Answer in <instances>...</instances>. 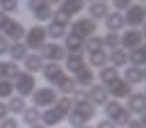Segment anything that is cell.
<instances>
[{
  "label": "cell",
  "instance_id": "1",
  "mask_svg": "<svg viewBox=\"0 0 146 128\" xmlns=\"http://www.w3.org/2000/svg\"><path fill=\"white\" fill-rule=\"evenodd\" d=\"M71 110H73L71 98H68V96H59V98L55 101V105H52V107L41 110V126L52 128V126H57V123L66 121V114H68Z\"/></svg>",
  "mask_w": 146,
  "mask_h": 128
},
{
  "label": "cell",
  "instance_id": "2",
  "mask_svg": "<svg viewBox=\"0 0 146 128\" xmlns=\"http://www.w3.org/2000/svg\"><path fill=\"white\" fill-rule=\"evenodd\" d=\"M103 110H105V119L107 121H112L116 128H125L128 126V121L132 119V114L125 110V105L123 103H119V101H114V98H110L105 105H103Z\"/></svg>",
  "mask_w": 146,
  "mask_h": 128
},
{
  "label": "cell",
  "instance_id": "3",
  "mask_svg": "<svg viewBox=\"0 0 146 128\" xmlns=\"http://www.w3.org/2000/svg\"><path fill=\"white\" fill-rule=\"evenodd\" d=\"M68 30H71L68 34L78 37L80 41H84V39H89V37H94V34H96L98 23H96V21H91L89 16H80V18H75V21H71Z\"/></svg>",
  "mask_w": 146,
  "mask_h": 128
},
{
  "label": "cell",
  "instance_id": "4",
  "mask_svg": "<svg viewBox=\"0 0 146 128\" xmlns=\"http://www.w3.org/2000/svg\"><path fill=\"white\" fill-rule=\"evenodd\" d=\"M30 98H32V107H36V110H46V107H52V105H55V101L59 98V94L55 91V87L43 85V87H36L34 94H32Z\"/></svg>",
  "mask_w": 146,
  "mask_h": 128
},
{
  "label": "cell",
  "instance_id": "5",
  "mask_svg": "<svg viewBox=\"0 0 146 128\" xmlns=\"http://www.w3.org/2000/svg\"><path fill=\"white\" fill-rule=\"evenodd\" d=\"M48 37H46V27L43 25H34L30 30H25V37H23V43L30 53H39L43 46H46Z\"/></svg>",
  "mask_w": 146,
  "mask_h": 128
},
{
  "label": "cell",
  "instance_id": "6",
  "mask_svg": "<svg viewBox=\"0 0 146 128\" xmlns=\"http://www.w3.org/2000/svg\"><path fill=\"white\" fill-rule=\"evenodd\" d=\"M25 25L21 23V21H14V18H9L7 16V21L2 23V27H0V37L2 39H7L9 43H16V41H23V37H25Z\"/></svg>",
  "mask_w": 146,
  "mask_h": 128
},
{
  "label": "cell",
  "instance_id": "7",
  "mask_svg": "<svg viewBox=\"0 0 146 128\" xmlns=\"http://www.w3.org/2000/svg\"><path fill=\"white\" fill-rule=\"evenodd\" d=\"M34 89H36V78H34L32 73L21 71V73L16 75V80H14V91H16V96L27 98V96L34 94Z\"/></svg>",
  "mask_w": 146,
  "mask_h": 128
},
{
  "label": "cell",
  "instance_id": "8",
  "mask_svg": "<svg viewBox=\"0 0 146 128\" xmlns=\"http://www.w3.org/2000/svg\"><path fill=\"white\" fill-rule=\"evenodd\" d=\"M27 11L34 16V21L48 23V21L52 18L55 7H52V2H46V0H30V2H27Z\"/></svg>",
  "mask_w": 146,
  "mask_h": 128
},
{
  "label": "cell",
  "instance_id": "9",
  "mask_svg": "<svg viewBox=\"0 0 146 128\" xmlns=\"http://www.w3.org/2000/svg\"><path fill=\"white\" fill-rule=\"evenodd\" d=\"M144 18H146L144 5H139V2H130V7H128L125 14H123V23H125V27H130V30H139V27L144 25Z\"/></svg>",
  "mask_w": 146,
  "mask_h": 128
},
{
  "label": "cell",
  "instance_id": "10",
  "mask_svg": "<svg viewBox=\"0 0 146 128\" xmlns=\"http://www.w3.org/2000/svg\"><path fill=\"white\" fill-rule=\"evenodd\" d=\"M119 41H121V48L125 53L144 48V30H123L119 34Z\"/></svg>",
  "mask_w": 146,
  "mask_h": 128
},
{
  "label": "cell",
  "instance_id": "11",
  "mask_svg": "<svg viewBox=\"0 0 146 128\" xmlns=\"http://www.w3.org/2000/svg\"><path fill=\"white\" fill-rule=\"evenodd\" d=\"M39 55L43 57V62H55V64H59V62L66 59L64 46L62 43H55V41H46V46L39 50Z\"/></svg>",
  "mask_w": 146,
  "mask_h": 128
},
{
  "label": "cell",
  "instance_id": "12",
  "mask_svg": "<svg viewBox=\"0 0 146 128\" xmlns=\"http://www.w3.org/2000/svg\"><path fill=\"white\" fill-rule=\"evenodd\" d=\"M87 101H89L94 107H100V105H105V103L110 101V94H107V89H105L103 85H91V87L87 89Z\"/></svg>",
  "mask_w": 146,
  "mask_h": 128
},
{
  "label": "cell",
  "instance_id": "13",
  "mask_svg": "<svg viewBox=\"0 0 146 128\" xmlns=\"http://www.w3.org/2000/svg\"><path fill=\"white\" fill-rule=\"evenodd\" d=\"M125 110H128L130 114L144 117V110H146V96H144V91H132V94L128 96V105H125Z\"/></svg>",
  "mask_w": 146,
  "mask_h": 128
},
{
  "label": "cell",
  "instance_id": "14",
  "mask_svg": "<svg viewBox=\"0 0 146 128\" xmlns=\"http://www.w3.org/2000/svg\"><path fill=\"white\" fill-rule=\"evenodd\" d=\"M41 73H43L46 82H50V87H55L62 80V75H64V66L62 64H55V62H46L43 69H41Z\"/></svg>",
  "mask_w": 146,
  "mask_h": 128
},
{
  "label": "cell",
  "instance_id": "15",
  "mask_svg": "<svg viewBox=\"0 0 146 128\" xmlns=\"http://www.w3.org/2000/svg\"><path fill=\"white\" fill-rule=\"evenodd\" d=\"M107 89V94H110V98H114V101H121V98H128L130 94H132V87L130 85H125L121 78H116L112 85H107L105 87Z\"/></svg>",
  "mask_w": 146,
  "mask_h": 128
},
{
  "label": "cell",
  "instance_id": "16",
  "mask_svg": "<svg viewBox=\"0 0 146 128\" xmlns=\"http://www.w3.org/2000/svg\"><path fill=\"white\" fill-rule=\"evenodd\" d=\"M125 85H141L144 78H146V71L144 69H137V66H123V75H119Z\"/></svg>",
  "mask_w": 146,
  "mask_h": 128
},
{
  "label": "cell",
  "instance_id": "17",
  "mask_svg": "<svg viewBox=\"0 0 146 128\" xmlns=\"http://www.w3.org/2000/svg\"><path fill=\"white\" fill-rule=\"evenodd\" d=\"M73 80H75V85H78L80 89H89V87L94 85V80H96V73H94V69H89V66L84 64L80 71L73 73Z\"/></svg>",
  "mask_w": 146,
  "mask_h": 128
},
{
  "label": "cell",
  "instance_id": "18",
  "mask_svg": "<svg viewBox=\"0 0 146 128\" xmlns=\"http://www.w3.org/2000/svg\"><path fill=\"white\" fill-rule=\"evenodd\" d=\"M105 30H107V32H114V34H121V30H125L123 14H119V11H110V14L105 16Z\"/></svg>",
  "mask_w": 146,
  "mask_h": 128
},
{
  "label": "cell",
  "instance_id": "19",
  "mask_svg": "<svg viewBox=\"0 0 146 128\" xmlns=\"http://www.w3.org/2000/svg\"><path fill=\"white\" fill-rule=\"evenodd\" d=\"M84 9H89V18H91V21H100V18H105V16L110 14V5L103 2V0H94V2H89Z\"/></svg>",
  "mask_w": 146,
  "mask_h": 128
},
{
  "label": "cell",
  "instance_id": "20",
  "mask_svg": "<svg viewBox=\"0 0 146 128\" xmlns=\"http://www.w3.org/2000/svg\"><path fill=\"white\" fill-rule=\"evenodd\" d=\"M43 64H46V62H43V57H41L39 53H27V57L23 59L25 73H32V75H34V73H39V71L43 69Z\"/></svg>",
  "mask_w": 146,
  "mask_h": 128
},
{
  "label": "cell",
  "instance_id": "21",
  "mask_svg": "<svg viewBox=\"0 0 146 128\" xmlns=\"http://www.w3.org/2000/svg\"><path fill=\"white\" fill-rule=\"evenodd\" d=\"M87 7V2H80V0H73V2H59L57 5V9L66 16V18H73V16H78L82 9Z\"/></svg>",
  "mask_w": 146,
  "mask_h": 128
},
{
  "label": "cell",
  "instance_id": "22",
  "mask_svg": "<svg viewBox=\"0 0 146 128\" xmlns=\"http://www.w3.org/2000/svg\"><path fill=\"white\" fill-rule=\"evenodd\" d=\"M75 89H78V85H75L73 75H66V73H64V75H62V80L55 85V91H57V94H62V96H68V98H71V94H73Z\"/></svg>",
  "mask_w": 146,
  "mask_h": 128
},
{
  "label": "cell",
  "instance_id": "23",
  "mask_svg": "<svg viewBox=\"0 0 146 128\" xmlns=\"http://www.w3.org/2000/svg\"><path fill=\"white\" fill-rule=\"evenodd\" d=\"M27 48H25V43L23 41H16V43H9V50H7V55L11 57L9 62H14V64H18V62H23L25 57H27Z\"/></svg>",
  "mask_w": 146,
  "mask_h": 128
},
{
  "label": "cell",
  "instance_id": "24",
  "mask_svg": "<svg viewBox=\"0 0 146 128\" xmlns=\"http://www.w3.org/2000/svg\"><path fill=\"white\" fill-rule=\"evenodd\" d=\"M107 64H110V66H114L116 71H119V69H123V66H128V53H125L123 48L107 53Z\"/></svg>",
  "mask_w": 146,
  "mask_h": 128
},
{
  "label": "cell",
  "instance_id": "25",
  "mask_svg": "<svg viewBox=\"0 0 146 128\" xmlns=\"http://www.w3.org/2000/svg\"><path fill=\"white\" fill-rule=\"evenodd\" d=\"M64 62H66V69H68L71 73H75V71H80V69L87 64V57H84V53H68Z\"/></svg>",
  "mask_w": 146,
  "mask_h": 128
},
{
  "label": "cell",
  "instance_id": "26",
  "mask_svg": "<svg viewBox=\"0 0 146 128\" xmlns=\"http://www.w3.org/2000/svg\"><path fill=\"white\" fill-rule=\"evenodd\" d=\"M25 107H27V103H25V98H21V96H9L7 98V110H9V114H23L25 112Z\"/></svg>",
  "mask_w": 146,
  "mask_h": 128
},
{
  "label": "cell",
  "instance_id": "27",
  "mask_svg": "<svg viewBox=\"0 0 146 128\" xmlns=\"http://www.w3.org/2000/svg\"><path fill=\"white\" fill-rule=\"evenodd\" d=\"M66 32H68V27H64V25H57V23H48L46 25V37H50L55 43H59V39H64Z\"/></svg>",
  "mask_w": 146,
  "mask_h": 128
},
{
  "label": "cell",
  "instance_id": "28",
  "mask_svg": "<svg viewBox=\"0 0 146 128\" xmlns=\"http://www.w3.org/2000/svg\"><path fill=\"white\" fill-rule=\"evenodd\" d=\"M87 66L89 69H103V66H107V53L105 50H96V53H89V62H87Z\"/></svg>",
  "mask_w": 146,
  "mask_h": 128
},
{
  "label": "cell",
  "instance_id": "29",
  "mask_svg": "<svg viewBox=\"0 0 146 128\" xmlns=\"http://www.w3.org/2000/svg\"><path fill=\"white\" fill-rule=\"evenodd\" d=\"M73 112H78L80 117H84L87 121H91L94 117H96V112H98V107H94L89 101H84V103H75L73 105Z\"/></svg>",
  "mask_w": 146,
  "mask_h": 128
},
{
  "label": "cell",
  "instance_id": "30",
  "mask_svg": "<svg viewBox=\"0 0 146 128\" xmlns=\"http://www.w3.org/2000/svg\"><path fill=\"white\" fill-rule=\"evenodd\" d=\"M21 123H27V126H36V123H41V110H36V107H32V105H27L25 107V112L21 114Z\"/></svg>",
  "mask_w": 146,
  "mask_h": 128
},
{
  "label": "cell",
  "instance_id": "31",
  "mask_svg": "<svg viewBox=\"0 0 146 128\" xmlns=\"http://www.w3.org/2000/svg\"><path fill=\"white\" fill-rule=\"evenodd\" d=\"M116 78H119V71H116L114 66H103V69L98 71V80H100V85H103V87L112 85Z\"/></svg>",
  "mask_w": 146,
  "mask_h": 128
},
{
  "label": "cell",
  "instance_id": "32",
  "mask_svg": "<svg viewBox=\"0 0 146 128\" xmlns=\"http://www.w3.org/2000/svg\"><path fill=\"white\" fill-rule=\"evenodd\" d=\"M96 50H103V39L98 37V34H94V37H89V39H84L82 41V53H96Z\"/></svg>",
  "mask_w": 146,
  "mask_h": 128
},
{
  "label": "cell",
  "instance_id": "33",
  "mask_svg": "<svg viewBox=\"0 0 146 128\" xmlns=\"http://www.w3.org/2000/svg\"><path fill=\"white\" fill-rule=\"evenodd\" d=\"M146 64V55H144V48H137V50H130L128 53V66H137V69H144Z\"/></svg>",
  "mask_w": 146,
  "mask_h": 128
},
{
  "label": "cell",
  "instance_id": "34",
  "mask_svg": "<svg viewBox=\"0 0 146 128\" xmlns=\"http://www.w3.org/2000/svg\"><path fill=\"white\" fill-rule=\"evenodd\" d=\"M103 39V50L107 53H112V50H119L121 48V41H119V34H114V32H107L105 37H100Z\"/></svg>",
  "mask_w": 146,
  "mask_h": 128
},
{
  "label": "cell",
  "instance_id": "35",
  "mask_svg": "<svg viewBox=\"0 0 146 128\" xmlns=\"http://www.w3.org/2000/svg\"><path fill=\"white\" fill-rule=\"evenodd\" d=\"M64 50H66V55L68 53H82V41L78 37H73V34L66 32V37H64Z\"/></svg>",
  "mask_w": 146,
  "mask_h": 128
},
{
  "label": "cell",
  "instance_id": "36",
  "mask_svg": "<svg viewBox=\"0 0 146 128\" xmlns=\"http://www.w3.org/2000/svg\"><path fill=\"white\" fill-rule=\"evenodd\" d=\"M66 123H68L71 128H82V126H89V121H87L84 117H80L78 112H73V110L66 114Z\"/></svg>",
  "mask_w": 146,
  "mask_h": 128
},
{
  "label": "cell",
  "instance_id": "37",
  "mask_svg": "<svg viewBox=\"0 0 146 128\" xmlns=\"http://www.w3.org/2000/svg\"><path fill=\"white\" fill-rule=\"evenodd\" d=\"M18 73H21V66H18V64H14V62H5V80L14 82Z\"/></svg>",
  "mask_w": 146,
  "mask_h": 128
},
{
  "label": "cell",
  "instance_id": "38",
  "mask_svg": "<svg viewBox=\"0 0 146 128\" xmlns=\"http://www.w3.org/2000/svg\"><path fill=\"white\" fill-rule=\"evenodd\" d=\"M18 2L16 0H5V2H0V11L5 14V16H9V14H14V11H18Z\"/></svg>",
  "mask_w": 146,
  "mask_h": 128
},
{
  "label": "cell",
  "instance_id": "39",
  "mask_svg": "<svg viewBox=\"0 0 146 128\" xmlns=\"http://www.w3.org/2000/svg\"><path fill=\"white\" fill-rule=\"evenodd\" d=\"M9 96H14V82L0 80V98H9Z\"/></svg>",
  "mask_w": 146,
  "mask_h": 128
},
{
  "label": "cell",
  "instance_id": "40",
  "mask_svg": "<svg viewBox=\"0 0 146 128\" xmlns=\"http://www.w3.org/2000/svg\"><path fill=\"white\" fill-rule=\"evenodd\" d=\"M0 128H21V121L16 117H7V119L0 121Z\"/></svg>",
  "mask_w": 146,
  "mask_h": 128
},
{
  "label": "cell",
  "instance_id": "41",
  "mask_svg": "<svg viewBox=\"0 0 146 128\" xmlns=\"http://www.w3.org/2000/svg\"><path fill=\"white\" fill-rule=\"evenodd\" d=\"M112 7H114L119 14H123V11L130 7V0H114V2H112Z\"/></svg>",
  "mask_w": 146,
  "mask_h": 128
},
{
  "label": "cell",
  "instance_id": "42",
  "mask_svg": "<svg viewBox=\"0 0 146 128\" xmlns=\"http://www.w3.org/2000/svg\"><path fill=\"white\" fill-rule=\"evenodd\" d=\"M125 128H144V117H137V119H130Z\"/></svg>",
  "mask_w": 146,
  "mask_h": 128
},
{
  "label": "cell",
  "instance_id": "43",
  "mask_svg": "<svg viewBox=\"0 0 146 128\" xmlns=\"http://www.w3.org/2000/svg\"><path fill=\"white\" fill-rule=\"evenodd\" d=\"M7 50H9V41L0 37V55H7Z\"/></svg>",
  "mask_w": 146,
  "mask_h": 128
},
{
  "label": "cell",
  "instance_id": "44",
  "mask_svg": "<svg viewBox=\"0 0 146 128\" xmlns=\"http://www.w3.org/2000/svg\"><path fill=\"white\" fill-rule=\"evenodd\" d=\"M94 128H116V126H114L112 121H107V119H103V121H98V123H96Z\"/></svg>",
  "mask_w": 146,
  "mask_h": 128
},
{
  "label": "cell",
  "instance_id": "45",
  "mask_svg": "<svg viewBox=\"0 0 146 128\" xmlns=\"http://www.w3.org/2000/svg\"><path fill=\"white\" fill-rule=\"evenodd\" d=\"M9 117V110H7V103H0V121Z\"/></svg>",
  "mask_w": 146,
  "mask_h": 128
},
{
  "label": "cell",
  "instance_id": "46",
  "mask_svg": "<svg viewBox=\"0 0 146 128\" xmlns=\"http://www.w3.org/2000/svg\"><path fill=\"white\" fill-rule=\"evenodd\" d=\"M0 80H5V62H0Z\"/></svg>",
  "mask_w": 146,
  "mask_h": 128
},
{
  "label": "cell",
  "instance_id": "47",
  "mask_svg": "<svg viewBox=\"0 0 146 128\" xmlns=\"http://www.w3.org/2000/svg\"><path fill=\"white\" fill-rule=\"evenodd\" d=\"M30 128H46V126H41V123H36V126H30Z\"/></svg>",
  "mask_w": 146,
  "mask_h": 128
},
{
  "label": "cell",
  "instance_id": "48",
  "mask_svg": "<svg viewBox=\"0 0 146 128\" xmlns=\"http://www.w3.org/2000/svg\"><path fill=\"white\" fill-rule=\"evenodd\" d=\"M82 128H94V126H82Z\"/></svg>",
  "mask_w": 146,
  "mask_h": 128
}]
</instances>
